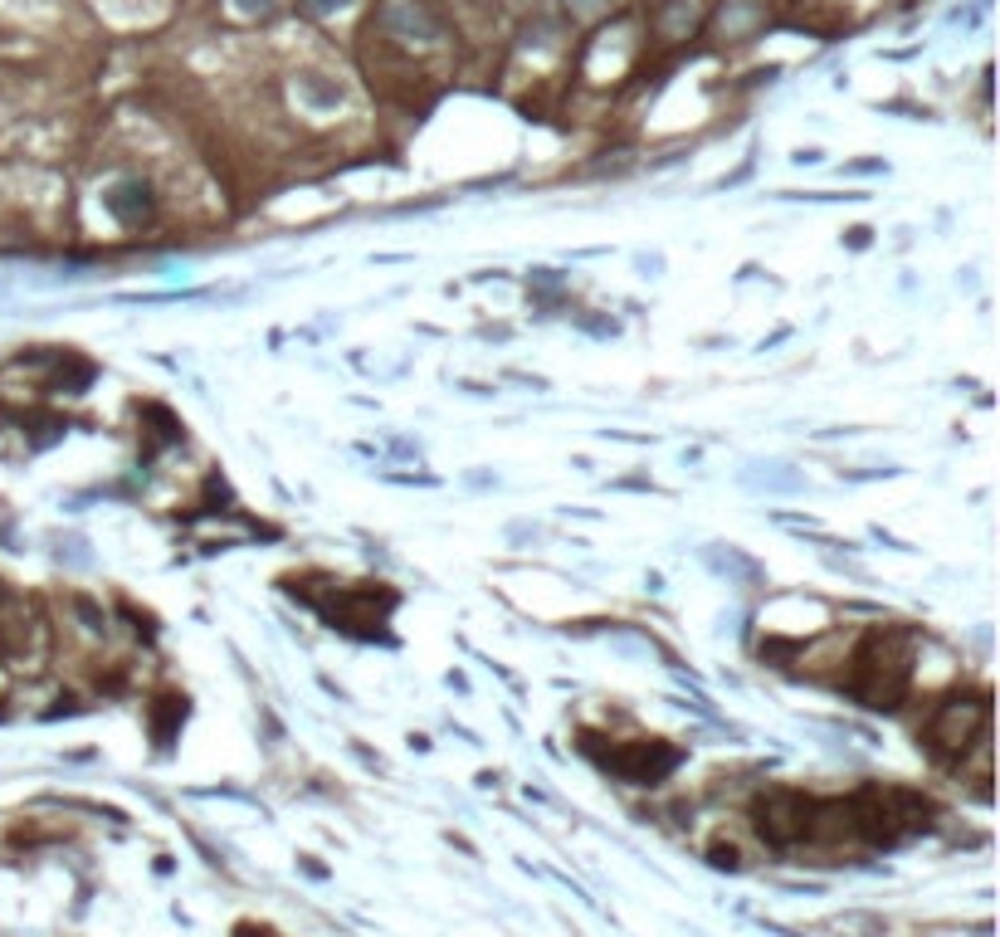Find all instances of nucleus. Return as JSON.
<instances>
[{
	"label": "nucleus",
	"mask_w": 1000,
	"mask_h": 937,
	"mask_svg": "<svg viewBox=\"0 0 1000 937\" xmlns=\"http://www.w3.org/2000/svg\"><path fill=\"white\" fill-rule=\"evenodd\" d=\"M986 718H991L986 698H981V704H947L937 718H932L927 742L937 752H966V748H971V732H976V738H986Z\"/></svg>",
	"instance_id": "f03ea898"
},
{
	"label": "nucleus",
	"mask_w": 1000,
	"mask_h": 937,
	"mask_svg": "<svg viewBox=\"0 0 1000 937\" xmlns=\"http://www.w3.org/2000/svg\"><path fill=\"white\" fill-rule=\"evenodd\" d=\"M298 6L308 10V15H337V10L351 6V0H298Z\"/></svg>",
	"instance_id": "20e7f679"
},
{
	"label": "nucleus",
	"mask_w": 1000,
	"mask_h": 937,
	"mask_svg": "<svg viewBox=\"0 0 1000 937\" xmlns=\"http://www.w3.org/2000/svg\"><path fill=\"white\" fill-rule=\"evenodd\" d=\"M381 25L391 30V40H405V44H435V40H445V25H439L435 15H430L420 0H385V10H381Z\"/></svg>",
	"instance_id": "7ed1b4c3"
},
{
	"label": "nucleus",
	"mask_w": 1000,
	"mask_h": 937,
	"mask_svg": "<svg viewBox=\"0 0 1000 937\" xmlns=\"http://www.w3.org/2000/svg\"><path fill=\"white\" fill-rule=\"evenodd\" d=\"M235 10H240V15H269L274 0H235Z\"/></svg>",
	"instance_id": "39448f33"
},
{
	"label": "nucleus",
	"mask_w": 1000,
	"mask_h": 937,
	"mask_svg": "<svg viewBox=\"0 0 1000 937\" xmlns=\"http://www.w3.org/2000/svg\"><path fill=\"white\" fill-rule=\"evenodd\" d=\"M811 816H815V800L801 792H767L757 800V830L771 845H781V850L811 835Z\"/></svg>",
	"instance_id": "f257e3e1"
},
{
	"label": "nucleus",
	"mask_w": 1000,
	"mask_h": 937,
	"mask_svg": "<svg viewBox=\"0 0 1000 937\" xmlns=\"http://www.w3.org/2000/svg\"><path fill=\"white\" fill-rule=\"evenodd\" d=\"M600 6H606V0H566V10H572V15H596Z\"/></svg>",
	"instance_id": "423d86ee"
}]
</instances>
